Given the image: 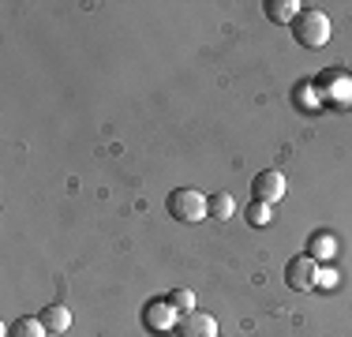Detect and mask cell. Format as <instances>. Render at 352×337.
I'll return each instance as SVG.
<instances>
[{
	"mask_svg": "<svg viewBox=\"0 0 352 337\" xmlns=\"http://www.w3.org/2000/svg\"><path fill=\"white\" fill-rule=\"evenodd\" d=\"M142 326H146L154 337H165V334H173L176 326H180V311L169 303V296L150 300L146 307H142Z\"/></svg>",
	"mask_w": 352,
	"mask_h": 337,
	"instance_id": "obj_3",
	"label": "cell"
},
{
	"mask_svg": "<svg viewBox=\"0 0 352 337\" xmlns=\"http://www.w3.org/2000/svg\"><path fill=\"white\" fill-rule=\"evenodd\" d=\"M8 337H49V330H45V323L41 318H15L12 326H8Z\"/></svg>",
	"mask_w": 352,
	"mask_h": 337,
	"instance_id": "obj_12",
	"label": "cell"
},
{
	"mask_svg": "<svg viewBox=\"0 0 352 337\" xmlns=\"http://www.w3.org/2000/svg\"><path fill=\"white\" fill-rule=\"evenodd\" d=\"M292 38L304 49H322L330 41V15L318 12V8H304L292 23Z\"/></svg>",
	"mask_w": 352,
	"mask_h": 337,
	"instance_id": "obj_1",
	"label": "cell"
},
{
	"mask_svg": "<svg viewBox=\"0 0 352 337\" xmlns=\"http://www.w3.org/2000/svg\"><path fill=\"white\" fill-rule=\"evenodd\" d=\"M274 221V210H270V202H251V206H248V225H251V229H266V225H270Z\"/></svg>",
	"mask_w": 352,
	"mask_h": 337,
	"instance_id": "obj_13",
	"label": "cell"
},
{
	"mask_svg": "<svg viewBox=\"0 0 352 337\" xmlns=\"http://www.w3.org/2000/svg\"><path fill=\"white\" fill-rule=\"evenodd\" d=\"M315 90H318V98H322L326 105H333V109H349L352 105V79L345 72H326L322 79L315 83Z\"/></svg>",
	"mask_w": 352,
	"mask_h": 337,
	"instance_id": "obj_4",
	"label": "cell"
},
{
	"mask_svg": "<svg viewBox=\"0 0 352 337\" xmlns=\"http://www.w3.org/2000/svg\"><path fill=\"white\" fill-rule=\"evenodd\" d=\"M41 323H45L49 334H68L72 330V311L64 307V303H49V307H41Z\"/></svg>",
	"mask_w": 352,
	"mask_h": 337,
	"instance_id": "obj_9",
	"label": "cell"
},
{
	"mask_svg": "<svg viewBox=\"0 0 352 337\" xmlns=\"http://www.w3.org/2000/svg\"><path fill=\"white\" fill-rule=\"evenodd\" d=\"M169 303H173L176 311H180V318H184V315H191V311H195V296H191L188 289H173V292H169Z\"/></svg>",
	"mask_w": 352,
	"mask_h": 337,
	"instance_id": "obj_14",
	"label": "cell"
},
{
	"mask_svg": "<svg viewBox=\"0 0 352 337\" xmlns=\"http://www.w3.org/2000/svg\"><path fill=\"white\" fill-rule=\"evenodd\" d=\"M176 334L180 337H217V323H214V315H206V311H191V315L180 318Z\"/></svg>",
	"mask_w": 352,
	"mask_h": 337,
	"instance_id": "obj_7",
	"label": "cell"
},
{
	"mask_svg": "<svg viewBox=\"0 0 352 337\" xmlns=\"http://www.w3.org/2000/svg\"><path fill=\"white\" fill-rule=\"evenodd\" d=\"M285 188H289V184H285V176L278 173V168H263V173L251 180V195H255L258 202H270V206L285 199Z\"/></svg>",
	"mask_w": 352,
	"mask_h": 337,
	"instance_id": "obj_5",
	"label": "cell"
},
{
	"mask_svg": "<svg viewBox=\"0 0 352 337\" xmlns=\"http://www.w3.org/2000/svg\"><path fill=\"white\" fill-rule=\"evenodd\" d=\"M232 210H236V199H232V195H225V191H217V195L206 199V214H210L214 221H229V217H232Z\"/></svg>",
	"mask_w": 352,
	"mask_h": 337,
	"instance_id": "obj_11",
	"label": "cell"
},
{
	"mask_svg": "<svg viewBox=\"0 0 352 337\" xmlns=\"http://www.w3.org/2000/svg\"><path fill=\"white\" fill-rule=\"evenodd\" d=\"M165 206H169V214L176 217V221H184V225H195V221H203V217H210L206 214L203 191H195V188H176L173 195L165 199Z\"/></svg>",
	"mask_w": 352,
	"mask_h": 337,
	"instance_id": "obj_2",
	"label": "cell"
},
{
	"mask_svg": "<svg viewBox=\"0 0 352 337\" xmlns=\"http://www.w3.org/2000/svg\"><path fill=\"white\" fill-rule=\"evenodd\" d=\"M315 289H338V270L333 266H322L315 274Z\"/></svg>",
	"mask_w": 352,
	"mask_h": 337,
	"instance_id": "obj_15",
	"label": "cell"
},
{
	"mask_svg": "<svg viewBox=\"0 0 352 337\" xmlns=\"http://www.w3.org/2000/svg\"><path fill=\"white\" fill-rule=\"evenodd\" d=\"M315 274H318L315 259L311 255H296L289 266H285V285L296 289V292H307V289H315Z\"/></svg>",
	"mask_w": 352,
	"mask_h": 337,
	"instance_id": "obj_6",
	"label": "cell"
},
{
	"mask_svg": "<svg viewBox=\"0 0 352 337\" xmlns=\"http://www.w3.org/2000/svg\"><path fill=\"white\" fill-rule=\"evenodd\" d=\"M307 255L315 259H322V263H330L333 255H338V240H333L330 232H311V240H307Z\"/></svg>",
	"mask_w": 352,
	"mask_h": 337,
	"instance_id": "obj_10",
	"label": "cell"
},
{
	"mask_svg": "<svg viewBox=\"0 0 352 337\" xmlns=\"http://www.w3.org/2000/svg\"><path fill=\"white\" fill-rule=\"evenodd\" d=\"M300 12H304V4H296V0H266V19L281 23V27H292Z\"/></svg>",
	"mask_w": 352,
	"mask_h": 337,
	"instance_id": "obj_8",
	"label": "cell"
}]
</instances>
